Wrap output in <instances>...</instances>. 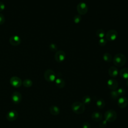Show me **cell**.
Returning a JSON list of instances; mask_svg holds the SVG:
<instances>
[{
  "label": "cell",
  "mask_w": 128,
  "mask_h": 128,
  "mask_svg": "<svg viewBox=\"0 0 128 128\" xmlns=\"http://www.w3.org/2000/svg\"><path fill=\"white\" fill-rule=\"evenodd\" d=\"M126 61V57L122 54H116L113 58L114 64L118 67L124 66Z\"/></svg>",
  "instance_id": "1"
},
{
  "label": "cell",
  "mask_w": 128,
  "mask_h": 128,
  "mask_svg": "<svg viewBox=\"0 0 128 128\" xmlns=\"http://www.w3.org/2000/svg\"><path fill=\"white\" fill-rule=\"evenodd\" d=\"M71 107L72 112L78 114H82L85 110L84 104L82 102H74L72 104Z\"/></svg>",
  "instance_id": "2"
},
{
  "label": "cell",
  "mask_w": 128,
  "mask_h": 128,
  "mask_svg": "<svg viewBox=\"0 0 128 128\" xmlns=\"http://www.w3.org/2000/svg\"><path fill=\"white\" fill-rule=\"evenodd\" d=\"M104 119L108 122H113L117 118V114L116 112L112 110H109L106 112L104 115Z\"/></svg>",
  "instance_id": "3"
},
{
  "label": "cell",
  "mask_w": 128,
  "mask_h": 128,
  "mask_svg": "<svg viewBox=\"0 0 128 128\" xmlns=\"http://www.w3.org/2000/svg\"><path fill=\"white\" fill-rule=\"evenodd\" d=\"M44 78L47 82H53L56 79V74L52 70L48 69L44 72Z\"/></svg>",
  "instance_id": "4"
},
{
  "label": "cell",
  "mask_w": 128,
  "mask_h": 128,
  "mask_svg": "<svg viewBox=\"0 0 128 128\" xmlns=\"http://www.w3.org/2000/svg\"><path fill=\"white\" fill-rule=\"evenodd\" d=\"M118 36V32L115 30H110L106 34L105 37L106 40L110 42H113L116 39Z\"/></svg>",
  "instance_id": "5"
},
{
  "label": "cell",
  "mask_w": 128,
  "mask_h": 128,
  "mask_svg": "<svg viewBox=\"0 0 128 128\" xmlns=\"http://www.w3.org/2000/svg\"><path fill=\"white\" fill-rule=\"evenodd\" d=\"M76 10L80 15H84L86 14L88 11V7L87 4L84 2H80L78 5Z\"/></svg>",
  "instance_id": "6"
},
{
  "label": "cell",
  "mask_w": 128,
  "mask_h": 128,
  "mask_svg": "<svg viewBox=\"0 0 128 128\" xmlns=\"http://www.w3.org/2000/svg\"><path fill=\"white\" fill-rule=\"evenodd\" d=\"M66 58V53L62 50H57L54 54V59L58 62H64Z\"/></svg>",
  "instance_id": "7"
},
{
  "label": "cell",
  "mask_w": 128,
  "mask_h": 128,
  "mask_svg": "<svg viewBox=\"0 0 128 128\" xmlns=\"http://www.w3.org/2000/svg\"><path fill=\"white\" fill-rule=\"evenodd\" d=\"M10 84L14 88H19L22 84V81L20 78L18 76H12L10 80Z\"/></svg>",
  "instance_id": "8"
},
{
  "label": "cell",
  "mask_w": 128,
  "mask_h": 128,
  "mask_svg": "<svg viewBox=\"0 0 128 128\" xmlns=\"http://www.w3.org/2000/svg\"><path fill=\"white\" fill-rule=\"evenodd\" d=\"M107 86L108 88L112 90H116L118 86V81L114 78H110L107 82Z\"/></svg>",
  "instance_id": "9"
},
{
  "label": "cell",
  "mask_w": 128,
  "mask_h": 128,
  "mask_svg": "<svg viewBox=\"0 0 128 128\" xmlns=\"http://www.w3.org/2000/svg\"><path fill=\"white\" fill-rule=\"evenodd\" d=\"M18 116V113L16 110H11L6 114V118L8 121H14L17 119Z\"/></svg>",
  "instance_id": "10"
},
{
  "label": "cell",
  "mask_w": 128,
  "mask_h": 128,
  "mask_svg": "<svg viewBox=\"0 0 128 128\" xmlns=\"http://www.w3.org/2000/svg\"><path fill=\"white\" fill-rule=\"evenodd\" d=\"M118 105L121 108H126L128 105V98L124 96H120L118 100Z\"/></svg>",
  "instance_id": "11"
},
{
  "label": "cell",
  "mask_w": 128,
  "mask_h": 128,
  "mask_svg": "<svg viewBox=\"0 0 128 128\" xmlns=\"http://www.w3.org/2000/svg\"><path fill=\"white\" fill-rule=\"evenodd\" d=\"M12 100L16 104H19L22 100V96L21 94L18 92H14L12 94Z\"/></svg>",
  "instance_id": "12"
},
{
  "label": "cell",
  "mask_w": 128,
  "mask_h": 128,
  "mask_svg": "<svg viewBox=\"0 0 128 128\" xmlns=\"http://www.w3.org/2000/svg\"><path fill=\"white\" fill-rule=\"evenodd\" d=\"M21 42V39L18 36H12L10 38V43L13 46H18Z\"/></svg>",
  "instance_id": "13"
},
{
  "label": "cell",
  "mask_w": 128,
  "mask_h": 128,
  "mask_svg": "<svg viewBox=\"0 0 128 128\" xmlns=\"http://www.w3.org/2000/svg\"><path fill=\"white\" fill-rule=\"evenodd\" d=\"M91 117L92 120L94 122H100L102 120V115L98 112H92Z\"/></svg>",
  "instance_id": "14"
},
{
  "label": "cell",
  "mask_w": 128,
  "mask_h": 128,
  "mask_svg": "<svg viewBox=\"0 0 128 128\" xmlns=\"http://www.w3.org/2000/svg\"><path fill=\"white\" fill-rule=\"evenodd\" d=\"M108 74L112 78H116L118 74V68L114 66H110L108 71Z\"/></svg>",
  "instance_id": "15"
},
{
  "label": "cell",
  "mask_w": 128,
  "mask_h": 128,
  "mask_svg": "<svg viewBox=\"0 0 128 128\" xmlns=\"http://www.w3.org/2000/svg\"><path fill=\"white\" fill-rule=\"evenodd\" d=\"M55 84H56V86L60 88H63L65 86V84H66L64 80L60 78H58L56 79Z\"/></svg>",
  "instance_id": "16"
},
{
  "label": "cell",
  "mask_w": 128,
  "mask_h": 128,
  "mask_svg": "<svg viewBox=\"0 0 128 128\" xmlns=\"http://www.w3.org/2000/svg\"><path fill=\"white\" fill-rule=\"evenodd\" d=\"M50 112L53 116H57L60 114V110L58 106L52 105L50 108Z\"/></svg>",
  "instance_id": "17"
},
{
  "label": "cell",
  "mask_w": 128,
  "mask_h": 128,
  "mask_svg": "<svg viewBox=\"0 0 128 128\" xmlns=\"http://www.w3.org/2000/svg\"><path fill=\"white\" fill-rule=\"evenodd\" d=\"M120 75L122 78L125 80H128V68H124L120 70Z\"/></svg>",
  "instance_id": "18"
},
{
  "label": "cell",
  "mask_w": 128,
  "mask_h": 128,
  "mask_svg": "<svg viewBox=\"0 0 128 128\" xmlns=\"http://www.w3.org/2000/svg\"><path fill=\"white\" fill-rule=\"evenodd\" d=\"M96 36L99 38H104V36H106V34H105L104 30L102 29L98 30L96 32Z\"/></svg>",
  "instance_id": "19"
},
{
  "label": "cell",
  "mask_w": 128,
  "mask_h": 128,
  "mask_svg": "<svg viewBox=\"0 0 128 128\" xmlns=\"http://www.w3.org/2000/svg\"><path fill=\"white\" fill-rule=\"evenodd\" d=\"M96 105L98 108L100 109L103 108L105 106V102L103 99L100 98L96 101Z\"/></svg>",
  "instance_id": "20"
},
{
  "label": "cell",
  "mask_w": 128,
  "mask_h": 128,
  "mask_svg": "<svg viewBox=\"0 0 128 128\" xmlns=\"http://www.w3.org/2000/svg\"><path fill=\"white\" fill-rule=\"evenodd\" d=\"M102 58H103V60L107 62H110L112 60V56L111 54L108 52L104 53L103 54Z\"/></svg>",
  "instance_id": "21"
},
{
  "label": "cell",
  "mask_w": 128,
  "mask_h": 128,
  "mask_svg": "<svg viewBox=\"0 0 128 128\" xmlns=\"http://www.w3.org/2000/svg\"><path fill=\"white\" fill-rule=\"evenodd\" d=\"M91 101V98L89 96H85L82 98V102L84 104H89Z\"/></svg>",
  "instance_id": "22"
},
{
  "label": "cell",
  "mask_w": 128,
  "mask_h": 128,
  "mask_svg": "<svg viewBox=\"0 0 128 128\" xmlns=\"http://www.w3.org/2000/svg\"><path fill=\"white\" fill-rule=\"evenodd\" d=\"M22 84L26 88H29L32 85V82L30 80L27 78V79H25L23 81Z\"/></svg>",
  "instance_id": "23"
},
{
  "label": "cell",
  "mask_w": 128,
  "mask_h": 128,
  "mask_svg": "<svg viewBox=\"0 0 128 128\" xmlns=\"http://www.w3.org/2000/svg\"><path fill=\"white\" fill-rule=\"evenodd\" d=\"M110 98H112V99L114 100H116L118 99V98L119 97V96L116 92V90H112L110 92Z\"/></svg>",
  "instance_id": "24"
},
{
  "label": "cell",
  "mask_w": 128,
  "mask_h": 128,
  "mask_svg": "<svg viewBox=\"0 0 128 128\" xmlns=\"http://www.w3.org/2000/svg\"><path fill=\"white\" fill-rule=\"evenodd\" d=\"M116 92H117L119 96H122L126 94V90L122 88H118V89L116 90Z\"/></svg>",
  "instance_id": "25"
},
{
  "label": "cell",
  "mask_w": 128,
  "mask_h": 128,
  "mask_svg": "<svg viewBox=\"0 0 128 128\" xmlns=\"http://www.w3.org/2000/svg\"><path fill=\"white\" fill-rule=\"evenodd\" d=\"M82 20V17L80 14L76 15L74 18V22L76 24H78Z\"/></svg>",
  "instance_id": "26"
},
{
  "label": "cell",
  "mask_w": 128,
  "mask_h": 128,
  "mask_svg": "<svg viewBox=\"0 0 128 128\" xmlns=\"http://www.w3.org/2000/svg\"><path fill=\"white\" fill-rule=\"evenodd\" d=\"M50 50L52 52H56L58 50L57 46L54 44H51L49 46Z\"/></svg>",
  "instance_id": "27"
},
{
  "label": "cell",
  "mask_w": 128,
  "mask_h": 128,
  "mask_svg": "<svg viewBox=\"0 0 128 128\" xmlns=\"http://www.w3.org/2000/svg\"><path fill=\"white\" fill-rule=\"evenodd\" d=\"M107 40L105 38H100L98 40V44L100 46H104L106 44Z\"/></svg>",
  "instance_id": "28"
},
{
  "label": "cell",
  "mask_w": 128,
  "mask_h": 128,
  "mask_svg": "<svg viewBox=\"0 0 128 128\" xmlns=\"http://www.w3.org/2000/svg\"><path fill=\"white\" fill-rule=\"evenodd\" d=\"M107 121L104 120H102L100 121V124H99V126L100 128H105L106 126H107Z\"/></svg>",
  "instance_id": "29"
},
{
  "label": "cell",
  "mask_w": 128,
  "mask_h": 128,
  "mask_svg": "<svg viewBox=\"0 0 128 128\" xmlns=\"http://www.w3.org/2000/svg\"><path fill=\"white\" fill-rule=\"evenodd\" d=\"M4 22H5V18L4 16L2 14H0V25L4 24Z\"/></svg>",
  "instance_id": "30"
},
{
  "label": "cell",
  "mask_w": 128,
  "mask_h": 128,
  "mask_svg": "<svg viewBox=\"0 0 128 128\" xmlns=\"http://www.w3.org/2000/svg\"><path fill=\"white\" fill-rule=\"evenodd\" d=\"M90 124L88 122H84L82 124V128H90Z\"/></svg>",
  "instance_id": "31"
},
{
  "label": "cell",
  "mask_w": 128,
  "mask_h": 128,
  "mask_svg": "<svg viewBox=\"0 0 128 128\" xmlns=\"http://www.w3.org/2000/svg\"><path fill=\"white\" fill-rule=\"evenodd\" d=\"M5 8V4L2 2H0V12L3 11Z\"/></svg>",
  "instance_id": "32"
},
{
  "label": "cell",
  "mask_w": 128,
  "mask_h": 128,
  "mask_svg": "<svg viewBox=\"0 0 128 128\" xmlns=\"http://www.w3.org/2000/svg\"><path fill=\"white\" fill-rule=\"evenodd\" d=\"M126 86H128V80H126Z\"/></svg>",
  "instance_id": "33"
}]
</instances>
